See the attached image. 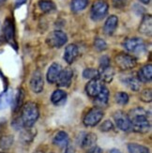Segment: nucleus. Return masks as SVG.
<instances>
[{"mask_svg": "<svg viewBox=\"0 0 152 153\" xmlns=\"http://www.w3.org/2000/svg\"><path fill=\"white\" fill-rule=\"evenodd\" d=\"M131 124V131L137 134H147L150 131V114L142 107H136L128 114Z\"/></svg>", "mask_w": 152, "mask_h": 153, "instance_id": "1", "label": "nucleus"}, {"mask_svg": "<svg viewBox=\"0 0 152 153\" xmlns=\"http://www.w3.org/2000/svg\"><path fill=\"white\" fill-rule=\"evenodd\" d=\"M39 117V110L37 103L33 102H28L22 106L20 117H21L24 127H32L37 122Z\"/></svg>", "mask_w": 152, "mask_h": 153, "instance_id": "2", "label": "nucleus"}, {"mask_svg": "<svg viewBox=\"0 0 152 153\" xmlns=\"http://www.w3.org/2000/svg\"><path fill=\"white\" fill-rule=\"evenodd\" d=\"M124 48L135 55H143L147 51L146 43L140 38H129L123 42Z\"/></svg>", "mask_w": 152, "mask_h": 153, "instance_id": "3", "label": "nucleus"}, {"mask_svg": "<svg viewBox=\"0 0 152 153\" xmlns=\"http://www.w3.org/2000/svg\"><path fill=\"white\" fill-rule=\"evenodd\" d=\"M109 6L107 2L104 0H97L93 3L90 10V17L93 21H101L105 16H106L108 12Z\"/></svg>", "mask_w": 152, "mask_h": 153, "instance_id": "4", "label": "nucleus"}, {"mask_svg": "<svg viewBox=\"0 0 152 153\" xmlns=\"http://www.w3.org/2000/svg\"><path fill=\"white\" fill-rule=\"evenodd\" d=\"M68 42V36L61 30H55L51 32L46 38V43L52 48H60Z\"/></svg>", "mask_w": 152, "mask_h": 153, "instance_id": "5", "label": "nucleus"}, {"mask_svg": "<svg viewBox=\"0 0 152 153\" xmlns=\"http://www.w3.org/2000/svg\"><path fill=\"white\" fill-rule=\"evenodd\" d=\"M115 61L117 67L122 71L131 70L137 65L136 58L133 56L126 54V53H119L118 55H116Z\"/></svg>", "mask_w": 152, "mask_h": 153, "instance_id": "6", "label": "nucleus"}, {"mask_svg": "<svg viewBox=\"0 0 152 153\" xmlns=\"http://www.w3.org/2000/svg\"><path fill=\"white\" fill-rule=\"evenodd\" d=\"M103 116H104V112L102 108L99 107L92 108L85 116L83 119L84 125L87 126V127H95L96 125H98L102 121Z\"/></svg>", "mask_w": 152, "mask_h": 153, "instance_id": "7", "label": "nucleus"}, {"mask_svg": "<svg viewBox=\"0 0 152 153\" xmlns=\"http://www.w3.org/2000/svg\"><path fill=\"white\" fill-rule=\"evenodd\" d=\"M78 145L83 149L89 150L90 149L94 148L97 143V135L93 132H81L77 139Z\"/></svg>", "mask_w": 152, "mask_h": 153, "instance_id": "8", "label": "nucleus"}, {"mask_svg": "<svg viewBox=\"0 0 152 153\" xmlns=\"http://www.w3.org/2000/svg\"><path fill=\"white\" fill-rule=\"evenodd\" d=\"M113 117L116 127L119 130L126 132L131 131V124L128 114L123 111H116L114 113Z\"/></svg>", "mask_w": 152, "mask_h": 153, "instance_id": "9", "label": "nucleus"}, {"mask_svg": "<svg viewBox=\"0 0 152 153\" xmlns=\"http://www.w3.org/2000/svg\"><path fill=\"white\" fill-rule=\"evenodd\" d=\"M3 34L6 39V41L10 44L14 46L16 49V44H15V28L14 25H13L12 20L10 18H7L3 25Z\"/></svg>", "mask_w": 152, "mask_h": 153, "instance_id": "10", "label": "nucleus"}, {"mask_svg": "<svg viewBox=\"0 0 152 153\" xmlns=\"http://www.w3.org/2000/svg\"><path fill=\"white\" fill-rule=\"evenodd\" d=\"M30 88L34 93H41L43 90L44 81L41 71H35L30 78Z\"/></svg>", "mask_w": 152, "mask_h": 153, "instance_id": "11", "label": "nucleus"}, {"mask_svg": "<svg viewBox=\"0 0 152 153\" xmlns=\"http://www.w3.org/2000/svg\"><path fill=\"white\" fill-rule=\"evenodd\" d=\"M103 86V82L102 80H100L99 78L91 79L87 84V85H85V92H87V94L89 97L95 98L101 92Z\"/></svg>", "mask_w": 152, "mask_h": 153, "instance_id": "12", "label": "nucleus"}, {"mask_svg": "<svg viewBox=\"0 0 152 153\" xmlns=\"http://www.w3.org/2000/svg\"><path fill=\"white\" fill-rule=\"evenodd\" d=\"M72 77H73V71L70 67H67L61 70L56 83L60 88H69L71 84Z\"/></svg>", "mask_w": 152, "mask_h": 153, "instance_id": "13", "label": "nucleus"}, {"mask_svg": "<svg viewBox=\"0 0 152 153\" xmlns=\"http://www.w3.org/2000/svg\"><path fill=\"white\" fill-rule=\"evenodd\" d=\"M99 79L102 80L103 83H111L115 76V71L111 64L100 66L98 70Z\"/></svg>", "mask_w": 152, "mask_h": 153, "instance_id": "14", "label": "nucleus"}, {"mask_svg": "<svg viewBox=\"0 0 152 153\" xmlns=\"http://www.w3.org/2000/svg\"><path fill=\"white\" fill-rule=\"evenodd\" d=\"M121 82L127 85L128 88L133 91H139L140 89V81L137 76L133 74H122L120 77Z\"/></svg>", "mask_w": 152, "mask_h": 153, "instance_id": "15", "label": "nucleus"}, {"mask_svg": "<svg viewBox=\"0 0 152 153\" xmlns=\"http://www.w3.org/2000/svg\"><path fill=\"white\" fill-rule=\"evenodd\" d=\"M79 55V48L76 44H69L64 52V59L68 64H72Z\"/></svg>", "mask_w": 152, "mask_h": 153, "instance_id": "16", "label": "nucleus"}, {"mask_svg": "<svg viewBox=\"0 0 152 153\" xmlns=\"http://www.w3.org/2000/svg\"><path fill=\"white\" fill-rule=\"evenodd\" d=\"M109 95H110V93H109L108 88L103 86L101 92L94 98V103L96 105V107H99V108L105 107V106L108 104Z\"/></svg>", "mask_w": 152, "mask_h": 153, "instance_id": "17", "label": "nucleus"}, {"mask_svg": "<svg viewBox=\"0 0 152 153\" xmlns=\"http://www.w3.org/2000/svg\"><path fill=\"white\" fill-rule=\"evenodd\" d=\"M118 25V18L116 15H111L107 18L103 25V32L107 36H112Z\"/></svg>", "mask_w": 152, "mask_h": 153, "instance_id": "18", "label": "nucleus"}, {"mask_svg": "<svg viewBox=\"0 0 152 153\" xmlns=\"http://www.w3.org/2000/svg\"><path fill=\"white\" fill-rule=\"evenodd\" d=\"M24 90L23 88H18L15 95L12 99V110L13 113H18L20 109L24 105Z\"/></svg>", "mask_w": 152, "mask_h": 153, "instance_id": "19", "label": "nucleus"}, {"mask_svg": "<svg viewBox=\"0 0 152 153\" xmlns=\"http://www.w3.org/2000/svg\"><path fill=\"white\" fill-rule=\"evenodd\" d=\"M137 78L142 83H149L152 79V66L151 64H147L143 66L137 74Z\"/></svg>", "mask_w": 152, "mask_h": 153, "instance_id": "20", "label": "nucleus"}, {"mask_svg": "<svg viewBox=\"0 0 152 153\" xmlns=\"http://www.w3.org/2000/svg\"><path fill=\"white\" fill-rule=\"evenodd\" d=\"M139 32L145 36H151L152 34V17L150 14L145 15L139 25Z\"/></svg>", "mask_w": 152, "mask_h": 153, "instance_id": "21", "label": "nucleus"}, {"mask_svg": "<svg viewBox=\"0 0 152 153\" xmlns=\"http://www.w3.org/2000/svg\"><path fill=\"white\" fill-rule=\"evenodd\" d=\"M37 131L36 129L32 127H24L21 130V134H20V139L21 141L24 144H29L31 143L34 138L36 137Z\"/></svg>", "mask_w": 152, "mask_h": 153, "instance_id": "22", "label": "nucleus"}, {"mask_svg": "<svg viewBox=\"0 0 152 153\" xmlns=\"http://www.w3.org/2000/svg\"><path fill=\"white\" fill-rule=\"evenodd\" d=\"M62 68L61 66L58 63H53L50 68L48 69L47 74H46V78H47V81L50 84H55L56 82V80L59 76V74H60Z\"/></svg>", "mask_w": 152, "mask_h": 153, "instance_id": "23", "label": "nucleus"}, {"mask_svg": "<svg viewBox=\"0 0 152 153\" xmlns=\"http://www.w3.org/2000/svg\"><path fill=\"white\" fill-rule=\"evenodd\" d=\"M53 143L59 148H66L67 147V145L70 144L68 134L64 131H57L56 134V135L54 136V138H53Z\"/></svg>", "mask_w": 152, "mask_h": 153, "instance_id": "24", "label": "nucleus"}, {"mask_svg": "<svg viewBox=\"0 0 152 153\" xmlns=\"http://www.w3.org/2000/svg\"><path fill=\"white\" fill-rule=\"evenodd\" d=\"M66 100H67V93L62 89H56L53 92L51 96V102L53 104L56 106L62 105L65 103Z\"/></svg>", "mask_w": 152, "mask_h": 153, "instance_id": "25", "label": "nucleus"}, {"mask_svg": "<svg viewBox=\"0 0 152 153\" xmlns=\"http://www.w3.org/2000/svg\"><path fill=\"white\" fill-rule=\"evenodd\" d=\"M13 93L10 90H6L0 94V110L7 108L12 102Z\"/></svg>", "mask_w": 152, "mask_h": 153, "instance_id": "26", "label": "nucleus"}, {"mask_svg": "<svg viewBox=\"0 0 152 153\" xmlns=\"http://www.w3.org/2000/svg\"><path fill=\"white\" fill-rule=\"evenodd\" d=\"M88 5V0H71L70 9L71 11L77 13L85 10Z\"/></svg>", "mask_w": 152, "mask_h": 153, "instance_id": "27", "label": "nucleus"}, {"mask_svg": "<svg viewBox=\"0 0 152 153\" xmlns=\"http://www.w3.org/2000/svg\"><path fill=\"white\" fill-rule=\"evenodd\" d=\"M127 149L130 153H150L147 147L137 143H129L127 145Z\"/></svg>", "mask_w": 152, "mask_h": 153, "instance_id": "28", "label": "nucleus"}, {"mask_svg": "<svg viewBox=\"0 0 152 153\" xmlns=\"http://www.w3.org/2000/svg\"><path fill=\"white\" fill-rule=\"evenodd\" d=\"M39 8L43 12L48 13V12H52L53 10H56V5L54 2L51 1V0H39Z\"/></svg>", "mask_w": 152, "mask_h": 153, "instance_id": "29", "label": "nucleus"}, {"mask_svg": "<svg viewBox=\"0 0 152 153\" xmlns=\"http://www.w3.org/2000/svg\"><path fill=\"white\" fill-rule=\"evenodd\" d=\"M13 136L12 135H4L0 137V149L7 150L9 149L13 144Z\"/></svg>", "mask_w": 152, "mask_h": 153, "instance_id": "30", "label": "nucleus"}, {"mask_svg": "<svg viewBox=\"0 0 152 153\" xmlns=\"http://www.w3.org/2000/svg\"><path fill=\"white\" fill-rule=\"evenodd\" d=\"M129 100H130L129 95L126 92L120 91V92L116 93V95H115V101L119 105H126L129 102Z\"/></svg>", "mask_w": 152, "mask_h": 153, "instance_id": "31", "label": "nucleus"}, {"mask_svg": "<svg viewBox=\"0 0 152 153\" xmlns=\"http://www.w3.org/2000/svg\"><path fill=\"white\" fill-rule=\"evenodd\" d=\"M83 77L85 79H94V78H99V74H98V70L93 69V68H88L85 69L83 71Z\"/></svg>", "mask_w": 152, "mask_h": 153, "instance_id": "32", "label": "nucleus"}, {"mask_svg": "<svg viewBox=\"0 0 152 153\" xmlns=\"http://www.w3.org/2000/svg\"><path fill=\"white\" fill-rule=\"evenodd\" d=\"M94 47H95L96 51L102 52L107 49V43L105 42L104 39H102L101 38H97L94 41Z\"/></svg>", "mask_w": 152, "mask_h": 153, "instance_id": "33", "label": "nucleus"}, {"mask_svg": "<svg viewBox=\"0 0 152 153\" xmlns=\"http://www.w3.org/2000/svg\"><path fill=\"white\" fill-rule=\"evenodd\" d=\"M140 100L144 102H151L152 101V91L150 88H147L141 92L140 94Z\"/></svg>", "mask_w": 152, "mask_h": 153, "instance_id": "34", "label": "nucleus"}, {"mask_svg": "<svg viewBox=\"0 0 152 153\" xmlns=\"http://www.w3.org/2000/svg\"><path fill=\"white\" fill-rule=\"evenodd\" d=\"M113 129H114V125H113V122H112L111 120H105L100 126V130L102 131H104V132L110 131H112Z\"/></svg>", "mask_w": 152, "mask_h": 153, "instance_id": "35", "label": "nucleus"}, {"mask_svg": "<svg viewBox=\"0 0 152 153\" xmlns=\"http://www.w3.org/2000/svg\"><path fill=\"white\" fill-rule=\"evenodd\" d=\"M11 125L15 130H22L23 128H24V124L22 122V119L20 117H15L14 119H13L12 122H11Z\"/></svg>", "mask_w": 152, "mask_h": 153, "instance_id": "36", "label": "nucleus"}, {"mask_svg": "<svg viewBox=\"0 0 152 153\" xmlns=\"http://www.w3.org/2000/svg\"><path fill=\"white\" fill-rule=\"evenodd\" d=\"M112 4L116 9H123L127 5V0H112Z\"/></svg>", "mask_w": 152, "mask_h": 153, "instance_id": "37", "label": "nucleus"}, {"mask_svg": "<svg viewBox=\"0 0 152 153\" xmlns=\"http://www.w3.org/2000/svg\"><path fill=\"white\" fill-rule=\"evenodd\" d=\"M64 152L63 153H75V149L73 148V146H71L70 144L67 145V147L64 148Z\"/></svg>", "mask_w": 152, "mask_h": 153, "instance_id": "38", "label": "nucleus"}, {"mask_svg": "<svg viewBox=\"0 0 152 153\" xmlns=\"http://www.w3.org/2000/svg\"><path fill=\"white\" fill-rule=\"evenodd\" d=\"M25 1H26V0H17V1H16V8H18V7L19 6H21V5H23L24 3H25Z\"/></svg>", "mask_w": 152, "mask_h": 153, "instance_id": "39", "label": "nucleus"}, {"mask_svg": "<svg viewBox=\"0 0 152 153\" xmlns=\"http://www.w3.org/2000/svg\"><path fill=\"white\" fill-rule=\"evenodd\" d=\"M109 153H122L119 149H112L110 151H109Z\"/></svg>", "mask_w": 152, "mask_h": 153, "instance_id": "40", "label": "nucleus"}, {"mask_svg": "<svg viewBox=\"0 0 152 153\" xmlns=\"http://www.w3.org/2000/svg\"><path fill=\"white\" fill-rule=\"evenodd\" d=\"M140 2H142L143 4H148L150 2V0H139Z\"/></svg>", "mask_w": 152, "mask_h": 153, "instance_id": "41", "label": "nucleus"}, {"mask_svg": "<svg viewBox=\"0 0 152 153\" xmlns=\"http://www.w3.org/2000/svg\"><path fill=\"white\" fill-rule=\"evenodd\" d=\"M33 153H43V152H42V151H41V150H37V151L33 152Z\"/></svg>", "mask_w": 152, "mask_h": 153, "instance_id": "42", "label": "nucleus"}, {"mask_svg": "<svg viewBox=\"0 0 152 153\" xmlns=\"http://www.w3.org/2000/svg\"><path fill=\"white\" fill-rule=\"evenodd\" d=\"M5 0H0V3H2V2H4Z\"/></svg>", "mask_w": 152, "mask_h": 153, "instance_id": "43", "label": "nucleus"}]
</instances>
